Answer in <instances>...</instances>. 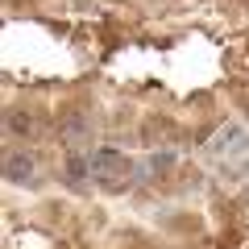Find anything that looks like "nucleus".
Masks as SVG:
<instances>
[{"label": "nucleus", "instance_id": "nucleus-1", "mask_svg": "<svg viewBox=\"0 0 249 249\" xmlns=\"http://www.w3.org/2000/svg\"><path fill=\"white\" fill-rule=\"evenodd\" d=\"M88 166H91V175H100V178H108V183H112V178H121L124 170H129V162H124V154H116V150H91L88 154Z\"/></svg>", "mask_w": 249, "mask_h": 249}, {"label": "nucleus", "instance_id": "nucleus-2", "mask_svg": "<svg viewBox=\"0 0 249 249\" xmlns=\"http://www.w3.org/2000/svg\"><path fill=\"white\" fill-rule=\"evenodd\" d=\"M58 129H62V137H67L71 145H79V142H88V137H91V121H88V112H79V108L62 116Z\"/></svg>", "mask_w": 249, "mask_h": 249}, {"label": "nucleus", "instance_id": "nucleus-3", "mask_svg": "<svg viewBox=\"0 0 249 249\" xmlns=\"http://www.w3.org/2000/svg\"><path fill=\"white\" fill-rule=\"evenodd\" d=\"M4 175H9L13 183H25V178L34 175V158H29V154H9V158H4Z\"/></svg>", "mask_w": 249, "mask_h": 249}, {"label": "nucleus", "instance_id": "nucleus-4", "mask_svg": "<svg viewBox=\"0 0 249 249\" xmlns=\"http://www.w3.org/2000/svg\"><path fill=\"white\" fill-rule=\"evenodd\" d=\"M4 124H9V133H13V137H25L29 129H34V121H29L25 112H17V108H9V116H4Z\"/></svg>", "mask_w": 249, "mask_h": 249}, {"label": "nucleus", "instance_id": "nucleus-5", "mask_svg": "<svg viewBox=\"0 0 249 249\" xmlns=\"http://www.w3.org/2000/svg\"><path fill=\"white\" fill-rule=\"evenodd\" d=\"M88 158H71L67 162V178H71V183H83V178H88Z\"/></svg>", "mask_w": 249, "mask_h": 249}]
</instances>
